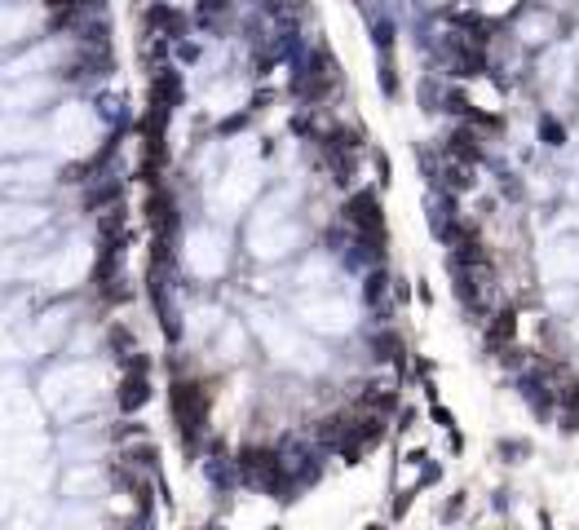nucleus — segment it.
Listing matches in <instances>:
<instances>
[{
    "label": "nucleus",
    "instance_id": "obj_2",
    "mask_svg": "<svg viewBox=\"0 0 579 530\" xmlns=\"http://www.w3.org/2000/svg\"><path fill=\"white\" fill-rule=\"evenodd\" d=\"M349 226L358 230V235H367V239H380V230H385V217H380V204H376V195H354L346 208Z\"/></svg>",
    "mask_w": 579,
    "mask_h": 530
},
{
    "label": "nucleus",
    "instance_id": "obj_3",
    "mask_svg": "<svg viewBox=\"0 0 579 530\" xmlns=\"http://www.w3.org/2000/svg\"><path fill=\"white\" fill-rule=\"evenodd\" d=\"M142 402H146V381H142V376H128L124 389H119V406L133 411V406H142Z\"/></svg>",
    "mask_w": 579,
    "mask_h": 530
},
{
    "label": "nucleus",
    "instance_id": "obj_4",
    "mask_svg": "<svg viewBox=\"0 0 579 530\" xmlns=\"http://www.w3.org/2000/svg\"><path fill=\"white\" fill-rule=\"evenodd\" d=\"M509 336H513V314H500V318H495V327H491V349H495V345H504Z\"/></svg>",
    "mask_w": 579,
    "mask_h": 530
},
{
    "label": "nucleus",
    "instance_id": "obj_1",
    "mask_svg": "<svg viewBox=\"0 0 579 530\" xmlns=\"http://www.w3.org/2000/svg\"><path fill=\"white\" fill-rule=\"evenodd\" d=\"M173 415H177L182 433L195 438L204 415H208V389L204 385H173Z\"/></svg>",
    "mask_w": 579,
    "mask_h": 530
}]
</instances>
